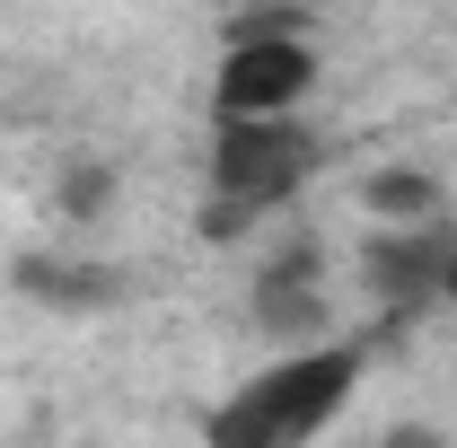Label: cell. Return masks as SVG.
<instances>
[{
  "mask_svg": "<svg viewBox=\"0 0 457 448\" xmlns=\"http://www.w3.org/2000/svg\"><path fill=\"white\" fill-rule=\"evenodd\" d=\"M352 387H361V343L282 352L273 369H255V378L203 422V448H308L343 404H352Z\"/></svg>",
  "mask_w": 457,
  "mask_h": 448,
  "instance_id": "1",
  "label": "cell"
},
{
  "mask_svg": "<svg viewBox=\"0 0 457 448\" xmlns=\"http://www.w3.org/2000/svg\"><path fill=\"white\" fill-rule=\"evenodd\" d=\"M317 176V132L299 114H212L203 159V237H246L264 212Z\"/></svg>",
  "mask_w": 457,
  "mask_h": 448,
  "instance_id": "2",
  "label": "cell"
},
{
  "mask_svg": "<svg viewBox=\"0 0 457 448\" xmlns=\"http://www.w3.org/2000/svg\"><path fill=\"white\" fill-rule=\"evenodd\" d=\"M308 88H317V54H308V18L299 9L228 27L220 79H212V114H290Z\"/></svg>",
  "mask_w": 457,
  "mask_h": 448,
  "instance_id": "3",
  "label": "cell"
},
{
  "mask_svg": "<svg viewBox=\"0 0 457 448\" xmlns=\"http://www.w3.org/2000/svg\"><path fill=\"white\" fill-rule=\"evenodd\" d=\"M449 273H457V228L449 220H413V228H370L361 246V281L387 317H413L431 299H449Z\"/></svg>",
  "mask_w": 457,
  "mask_h": 448,
  "instance_id": "4",
  "label": "cell"
},
{
  "mask_svg": "<svg viewBox=\"0 0 457 448\" xmlns=\"http://www.w3.org/2000/svg\"><path fill=\"white\" fill-rule=\"evenodd\" d=\"M255 326L282 335L290 352L326 343V264H317V246H290L255 273Z\"/></svg>",
  "mask_w": 457,
  "mask_h": 448,
  "instance_id": "5",
  "label": "cell"
},
{
  "mask_svg": "<svg viewBox=\"0 0 457 448\" xmlns=\"http://www.w3.org/2000/svg\"><path fill=\"white\" fill-rule=\"evenodd\" d=\"M361 212L378 228H413V220H440V185L422 168H378L370 185H361Z\"/></svg>",
  "mask_w": 457,
  "mask_h": 448,
  "instance_id": "6",
  "label": "cell"
},
{
  "mask_svg": "<svg viewBox=\"0 0 457 448\" xmlns=\"http://www.w3.org/2000/svg\"><path fill=\"white\" fill-rule=\"evenodd\" d=\"M18 290L27 299H54V308H106L123 281L106 264H18Z\"/></svg>",
  "mask_w": 457,
  "mask_h": 448,
  "instance_id": "7",
  "label": "cell"
},
{
  "mask_svg": "<svg viewBox=\"0 0 457 448\" xmlns=\"http://www.w3.org/2000/svg\"><path fill=\"white\" fill-rule=\"evenodd\" d=\"M62 203H71V212H106V168H71Z\"/></svg>",
  "mask_w": 457,
  "mask_h": 448,
  "instance_id": "8",
  "label": "cell"
},
{
  "mask_svg": "<svg viewBox=\"0 0 457 448\" xmlns=\"http://www.w3.org/2000/svg\"><path fill=\"white\" fill-rule=\"evenodd\" d=\"M378 448H440V431H422V422H404V431H387Z\"/></svg>",
  "mask_w": 457,
  "mask_h": 448,
  "instance_id": "9",
  "label": "cell"
},
{
  "mask_svg": "<svg viewBox=\"0 0 457 448\" xmlns=\"http://www.w3.org/2000/svg\"><path fill=\"white\" fill-rule=\"evenodd\" d=\"M449 299H457V273H449Z\"/></svg>",
  "mask_w": 457,
  "mask_h": 448,
  "instance_id": "10",
  "label": "cell"
}]
</instances>
